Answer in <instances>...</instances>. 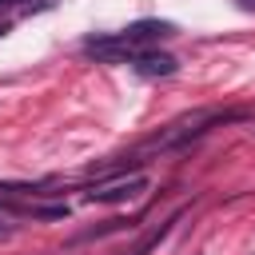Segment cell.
I'll return each mask as SVG.
<instances>
[{
  "label": "cell",
  "mask_w": 255,
  "mask_h": 255,
  "mask_svg": "<svg viewBox=\"0 0 255 255\" xmlns=\"http://www.w3.org/2000/svg\"><path fill=\"white\" fill-rule=\"evenodd\" d=\"M4 36H8V24H4V20H0V40H4Z\"/></svg>",
  "instance_id": "obj_8"
},
{
  "label": "cell",
  "mask_w": 255,
  "mask_h": 255,
  "mask_svg": "<svg viewBox=\"0 0 255 255\" xmlns=\"http://www.w3.org/2000/svg\"><path fill=\"white\" fill-rule=\"evenodd\" d=\"M0 215H20V219H64L68 203H8L0 199Z\"/></svg>",
  "instance_id": "obj_5"
},
{
  "label": "cell",
  "mask_w": 255,
  "mask_h": 255,
  "mask_svg": "<svg viewBox=\"0 0 255 255\" xmlns=\"http://www.w3.org/2000/svg\"><path fill=\"white\" fill-rule=\"evenodd\" d=\"M128 64H131L139 76H175V72H179V60L167 56V52H159V48H143V52H135Z\"/></svg>",
  "instance_id": "obj_4"
},
{
  "label": "cell",
  "mask_w": 255,
  "mask_h": 255,
  "mask_svg": "<svg viewBox=\"0 0 255 255\" xmlns=\"http://www.w3.org/2000/svg\"><path fill=\"white\" fill-rule=\"evenodd\" d=\"M167 36H175V24L171 20H135V24L120 28V32L88 36L84 40V52L88 56H100V60H112V64H128L135 52H143V48L167 40Z\"/></svg>",
  "instance_id": "obj_1"
},
{
  "label": "cell",
  "mask_w": 255,
  "mask_h": 255,
  "mask_svg": "<svg viewBox=\"0 0 255 255\" xmlns=\"http://www.w3.org/2000/svg\"><path fill=\"white\" fill-rule=\"evenodd\" d=\"M239 8H247V12H255V0H235Z\"/></svg>",
  "instance_id": "obj_7"
},
{
  "label": "cell",
  "mask_w": 255,
  "mask_h": 255,
  "mask_svg": "<svg viewBox=\"0 0 255 255\" xmlns=\"http://www.w3.org/2000/svg\"><path fill=\"white\" fill-rule=\"evenodd\" d=\"M243 116H247V112H227V108H195V112H187V116H179V120L163 124L155 135H147V139L139 143V151H143V155H151V151L187 147L191 139L207 135L215 124H231V120H243Z\"/></svg>",
  "instance_id": "obj_2"
},
{
  "label": "cell",
  "mask_w": 255,
  "mask_h": 255,
  "mask_svg": "<svg viewBox=\"0 0 255 255\" xmlns=\"http://www.w3.org/2000/svg\"><path fill=\"white\" fill-rule=\"evenodd\" d=\"M12 4H20V0H0V8H12Z\"/></svg>",
  "instance_id": "obj_9"
},
{
  "label": "cell",
  "mask_w": 255,
  "mask_h": 255,
  "mask_svg": "<svg viewBox=\"0 0 255 255\" xmlns=\"http://www.w3.org/2000/svg\"><path fill=\"white\" fill-rule=\"evenodd\" d=\"M147 191V179L143 175H128V179H112L108 187H92L88 199L92 203H124V199H135Z\"/></svg>",
  "instance_id": "obj_3"
},
{
  "label": "cell",
  "mask_w": 255,
  "mask_h": 255,
  "mask_svg": "<svg viewBox=\"0 0 255 255\" xmlns=\"http://www.w3.org/2000/svg\"><path fill=\"white\" fill-rule=\"evenodd\" d=\"M179 215H183V211H171L167 219H159V223H151V227H147V231H143V235H139V239H135V243L128 247V255H147L151 247H159V239H163V235H167V231L175 227V219H179Z\"/></svg>",
  "instance_id": "obj_6"
}]
</instances>
